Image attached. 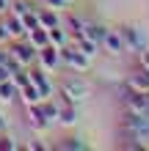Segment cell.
Listing matches in <instances>:
<instances>
[{
  "instance_id": "obj_22",
  "label": "cell",
  "mask_w": 149,
  "mask_h": 151,
  "mask_svg": "<svg viewBox=\"0 0 149 151\" xmlns=\"http://www.w3.org/2000/svg\"><path fill=\"white\" fill-rule=\"evenodd\" d=\"M31 8H36L31 3V0H11V6H8V11L11 14H17V17H22V14H28Z\"/></svg>"
},
{
  "instance_id": "obj_28",
  "label": "cell",
  "mask_w": 149,
  "mask_h": 151,
  "mask_svg": "<svg viewBox=\"0 0 149 151\" xmlns=\"http://www.w3.org/2000/svg\"><path fill=\"white\" fill-rule=\"evenodd\" d=\"M8 6H11V0H0V17L8 11Z\"/></svg>"
},
{
  "instance_id": "obj_1",
  "label": "cell",
  "mask_w": 149,
  "mask_h": 151,
  "mask_svg": "<svg viewBox=\"0 0 149 151\" xmlns=\"http://www.w3.org/2000/svg\"><path fill=\"white\" fill-rule=\"evenodd\" d=\"M91 93H94L91 80L80 72H66L55 83V96L66 104H83V102L91 99Z\"/></svg>"
},
{
  "instance_id": "obj_23",
  "label": "cell",
  "mask_w": 149,
  "mask_h": 151,
  "mask_svg": "<svg viewBox=\"0 0 149 151\" xmlns=\"http://www.w3.org/2000/svg\"><path fill=\"white\" fill-rule=\"evenodd\" d=\"M11 83H14L17 88H22V85H28V83H31V77H28V69H25V66H20V69H14V72H11Z\"/></svg>"
},
{
  "instance_id": "obj_20",
  "label": "cell",
  "mask_w": 149,
  "mask_h": 151,
  "mask_svg": "<svg viewBox=\"0 0 149 151\" xmlns=\"http://www.w3.org/2000/svg\"><path fill=\"white\" fill-rule=\"evenodd\" d=\"M22 148H33V151H44V148H52L50 143H44V140H41V135H36V132H33V135L28 137V140H22Z\"/></svg>"
},
{
  "instance_id": "obj_18",
  "label": "cell",
  "mask_w": 149,
  "mask_h": 151,
  "mask_svg": "<svg viewBox=\"0 0 149 151\" xmlns=\"http://www.w3.org/2000/svg\"><path fill=\"white\" fill-rule=\"evenodd\" d=\"M25 39H28V41H31V44H33L36 50H41L44 44H50V39H47V28H41V25H36V28H31Z\"/></svg>"
},
{
  "instance_id": "obj_24",
  "label": "cell",
  "mask_w": 149,
  "mask_h": 151,
  "mask_svg": "<svg viewBox=\"0 0 149 151\" xmlns=\"http://www.w3.org/2000/svg\"><path fill=\"white\" fill-rule=\"evenodd\" d=\"M11 129V115L6 113V107H0V132H8Z\"/></svg>"
},
{
  "instance_id": "obj_26",
  "label": "cell",
  "mask_w": 149,
  "mask_h": 151,
  "mask_svg": "<svg viewBox=\"0 0 149 151\" xmlns=\"http://www.w3.org/2000/svg\"><path fill=\"white\" fill-rule=\"evenodd\" d=\"M6 80H11V66L0 63V83H6Z\"/></svg>"
},
{
  "instance_id": "obj_3",
  "label": "cell",
  "mask_w": 149,
  "mask_h": 151,
  "mask_svg": "<svg viewBox=\"0 0 149 151\" xmlns=\"http://www.w3.org/2000/svg\"><path fill=\"white\" fill-rule=\"evenodd\" d=\"M58 52H61V63H64L69 72H80V74L91 72V58H86L72 41H69L66 47H58Z\"/></svg>"
},
{
  "instance_id": "obj_14",
  "label": "cell",
  "mask_w": 149,
  "mask_h": 151,
  "mask_svg": "<svg viewBox=\"0 0 149 151\" xmlns=\"http://www.w3.org/2000/svg\"><path fill=\"white\" fill-rule=\"evenodd\" d=\"M72 44H75V47L80 50V52H83L86 58H91V60H94V58H97L100 52H102V50H100V44H97V41H91L89 36H83V33H80V36H72Z\"/></svg>"
},
{
  "instance_id": "obj_11",
  "label": "cell",
  "mask_w": 149,
  "mask_h": 151,
  "mask_svg": "<svg viewBox=\"0 0 149 151\" xmlns=\"http://www.w3.org/2000/svg\"><path fill=\"white\" fill-rule=\"evenodd\" d=\"M0 19H3V25H6V30H8V36H11V39H25V36H28V28L22 25V19L17 14L6 11Z\"/></svg>"
},
{
  "instance_id": "obj_17",
  "label": "cell",
  "mask_w": 149,
  "mask_h": 151,
  "mask_svg": "<svg viewBox=\"0 0 149 151\" xmlns=\"http://www.w3.org/2000/svg\"><path fill=\"white\" fill-rule=\"evenodd\" d=\"M17 96H20V88H17L11 80L0 83V104H3V107H11V104H17Z\"/></svg>"
},
{
  "instance_id": "obj_7",
  "label": "cell",
  "mask_w": 149,
  "mask_h": 151,
  "mask_svg": "<svg viewBox=\"0 0 149 151\" xmlns=\"http://www.w3.org/2000/svg\"><path fill=\"white\" fill-rule=\"evenodd\" d=\"M28 77H31V83L41 91V96H55V80H52V74L47 72V69H41L39 63H33L28 66Z\"/></svg>"
},
{
  "instance_id": "obj_21",
  "label": "cell",
  "mask_w": 149,
  "mask_h": 151,
  "mask_svg": "<svg viewBox=\"0 0 149 151\" xmlns=\"http://www.w3.org/2000/svg\"><path fill=\"white\" fill-rule=\"evenodd\" d=\"M41 6L52 8V11H69V8H75V0H41Z\"/></svg>"
},
{
  "instance_id": "obj_4",
  "label": "cell",
  "mask_w": 149,
  "mask_h": 151,
  "mask_svg": "<svg viewBox=\"0 0 149 151\" xmlns=\"http://www.w3.org/2000/svg\"><path fill=\"white\" fill-rule=\"evenodd\" d=\"M119 33H121V39H124V47L127 52H141L144 47H149V39H146V30L141 28V25H119Z\"/></svg>"
},
{
  "instance_id": "obj_13",
  "label": "cell",
  "mask_w": 149,
  "mask_h": 151,
  "mask_svg": "<svg viewBox=\"0 0 149 151\" xmlns=\"http://www.w3.org/2000/svg\"><path fill=\"white\" fill-rule=\"evenodd\" d=\"M36 14H39V25L41 28H55V25L64 22V14L52 11V8H47V6H36Z\"/></svg>"
},
{
  "instance_id": "obj_5",
  "label": "cell",
  "mask_w": 149,
  "mask_h": 151,
  "mask_svg": "<svg viewBox=\"0 0 149 151\" xmlns=\"http://www.w3.org/2000/svg\"><path fill=\"white\" fill-rule=\"evenodd\" d=\"M22 110H25V124H28L36 135H47V132L55 127V121H50L47 115H44L41 102H39V104H28V107H22Z\"/></svg>"
},
{
  "instance_id": "obj_19",
  "label": "cell",
  "mask_w": 149,
  "mask_h": 151,
  "mask_svg": "<svg viewBox=\"0 0 149 151\" xmlns=\"http://www.w3.org/2000/svg\"><path fill=\"white\" fill-rule=\"evenodd\" d=\"M55 148H69V151H75V148H89V143H83V137H77V135H66L64 140H58Z\"/></svg>"
},
{
  "instance_id": "obj_2",
  "label": "cell",
  "mask_w": 149,
  "mask_h": 151,
  "mask_svg": "<svg viewBox=\"0 0 149 151\" xmlns=\"http://www.w3.org/2000/svg\"><path fill=\"white\" fill-rule=\"evenodd\" d=\"M6 50H8V58H11L17 66H25V69H28V66L36 63V52L39 50L33 47L28 39H11V41L6 44Z\"/></svg>"
},
{
  "instance_id": "obj_16",
  "label": "cell",
  "mask_w": 149,
  "mask_h": 151,
  "mask_svg": "<svg viewBox=\"0 0 149 151\" xmlns=\"http://www.w3.org/2000/svg\"><path fill=\"white\" fill-rule=\"evenodd\" d=\"M47 39H50L52 47H66V44L72 41V33H69L64 28V22H61V25H55V28H47Z\"/></svg>"
},
{
  "instance_id": "obj_8",
  "label": "cell",
  "mask_w": 149,
  "mask_h": 151,
  "mask_svg": "<svg viewBox=\"0 0 149 151\" xmlns=\"http://www.w3.org/2000/svg\"><path fill=\"white\" fill-rule=\"evenodd\" d=\"M36 63H39L41 69H47L52 77H55L58 69L64 66V63H61V52H58V47H52V44H44V47L36 52Z\"/></svg>"
},
{
  "instance_id": "obj_12",
  "label": "cell",
  "mask_w": 149,
  "mask_h": 151,
  "mask_svg": "<svg viewBox=\"0 0 149 151\" xmlns=\"http://www.w3.org/2000/svg\"><path fill=\"white\" fill-rule=\"evenodd\" d=\"M124 83H127L130 88H133V91H141V93H146V91H149V72L138 66V69H133V72H130V74L124 77Z\"/></svg>"
},
{
  "instance_id": "obj_25",
  "label": "cell",
  "mask_w": 149,
  "mask_h": 151,
  "mask_svg": "<svg viewBox=\"0 0 149 151\" xmlns=\"http://www.w3.org/2000/svg\"><path fill=\"white\" fill-rule=\"evenodd\" d=\"M138 66H141V69H146V72H149V47H144L141 52H138Z\"/></svg>"
},
{
  "instance_id": "obj_27",
  "label": "cell",
  "mask_w": 149,
  "mask_h": 151,
  "mask_svg": "<svg viewBox=\"0 0 149 151\" xmlns=\"http://www.w3.org/2000/svg\"><path fill=\"white\" fill-rule=\"evenodd\" d=\"M8 41H11V36H8V30H6V25H3V19H0V44H3V47H6Z\"/></svg>"
},
{
  "instance_id": "obj_15",
  "label": "cell",
  "mask_w": 149,
  "mask_h": 151,
  "mask_svg": "<svg viewBox=\"0 0 149 151\" xmlns=\"http://www.w3.org/2000/svg\"><path fill=\"white\" fill-rule=\"evenodd\" d=\"M41 99H44V96H41V91H39L33 83L22 85V88H20V96H17V102H20L22 107H28V104H39Z\"/></svg>"
},
{
  "instance_id": "obj_10",
  "label": "cell",
  "mask_w": 149,
  "mask_h": 151,
  "mask_svg": "<svg viewBox=\"0 0 149 151\" xmlns=\"http://www.w3.org/2000/svg\"><path fill=\"white\" fill-rule=\"evenodd\" d=\"M86 22H89V17H86L83 11H77V8L64 11V28L72 33V36H80V33L86 30Z\"/></svg>"
},
{
  "instance_id": "obj_9",
  "label": "cell",
  "mask_w": 149,
  "mask_h": 151,
  "mask_svg": "<svg viewBox=\"0 0 149 151\" xmlns=\"http://www.w3.org/2000/svg\"><path fill=\"white\" fill-rule=\"evenodd\" d=\"M77 121H80V113H77V104H66L61 102L58 104V115H55V127L61 129H75Z\"/></svg>"
},
{
  "instance_id": "obj_6",
  "label": "cell",
  "mask_w": 149,
  "mask_h": 151,
  "mask_svg": "<svg viewBox=\"0 0 149 151\" xmlns=\"http://www.w3.org/2000/svg\"><path fill=\"white\" fill-rule=\"evenodd\" d=\"M100 50H102L108 58H121V55L127 52L119 28H110V25H108V30H105V36H102V41H100Z\"/></svg>"
}]
</instances>
